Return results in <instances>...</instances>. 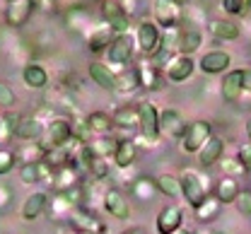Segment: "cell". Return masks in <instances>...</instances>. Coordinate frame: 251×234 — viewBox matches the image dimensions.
<instances>
[{
    "label": "cell",
    "mask_w": 251,
    "mask_h": 234,
    "mask_svg": "<svg viewBox=\"0 0 251 234\" xmlns=\"http://www.w3.org/2000/svg\"><path fill=\"white\" fill-rule=\"evenodd\" d=\"M229 63H232V56H229L227 51H220V48L208 51V53L198 61V66H201V70H203L205 75H218L222 70H227Z\"/></svg>",
    "instance_id": "cb8c5ba5"
},
{
    "label": "cell",
    "mask_w": 251,
    "mask_h": 234,
    "mask_svg": "<svg viewBox=\"0 0 251 234\" xmlns=\"http://www.w3.org/2000/svg\"><path fill=\"white\" fill-rule=\"evenodd\" d=\"M234 205H237V210H239V215H242V217L251 220V191H242V193H239V198L234 201Z\"/></svg>",
    "instance_id": "ee69618b"
},
{
    "label": "cell",
    "mask_w": 251,
    "mask_h": 234,
    "mask_svg": "<svg viewBox=\"0 0 251 234\" xmlns=\"http://www.w3.org/2000/svg\"><path fill=\"white\" fill-rule=\"evenodd\" d=\"M124 234H148L145 230H138V227H133V230H126Z\"/></svg>",
    "instance_id": "816d5d0a"
},
{
    "label": "cell",
    "mask_w": 251,
    "mask_h": 234,
    "mask_svg": "<svg viewBox=\"0 0 251 234\" xmlns=\"http://www.w3.org/2000/svg\"><path fill=\"white\" fill-rule=\"evenodd\" d=\"M111 160L119 169H130L138 160V142L133 138H119V145H116Z\"/></svg>",
    "instance_id": "d6986e66"
},
{
    "label": "cell",
    "mask_w": 251,
    "mask_h": 234,
    "mask_svg": "<svg viewBox=\"0 0 251 234\" xmlns=\"http://www.w3.org/2000/svg\"><path fill=\"white\" fill-rule=\"evenodd\" d=\"M82 179H80V169L75 167L73 162H68L65 167L56 169V176H53V184H51V188L56 191V193H65L68 188H73V186H77Z\"/></svg>",
    "instance_id": "d4e9b609"
},
{
    "label": "cell",
    "mask_w": 251,
    "mask_h": 234,
    "mask_svg": "<svg viewBox=\"0 0 251 234\" xmlns=\"http://www.w3.org/2000/svg\"><path fill=\"white\" fill-rule=\"evenodd\" d=\"M22 80L29 90H46L49 87V70L39 63H27L22 68Z\"/></svg>",
    "instance_id": "83f0119b"
},
{
    "label": "cell",
    "mask_w": 251,
    "mask_h": 234,
    "mask_svg": "<svg viewBox=\"0 0 251 234\" xmlns=\"http://www.w3.org/2000/svg\"><path fill=\"white\" fill-rule=\"evenodd\" d=\"M41 135H44V126H41V121H36L34 114L20 116L15 138H20V140H25V142H34V140H41Z\"/></svg>",
    "instance_id": "4316f807"
},
{
    "label": "cell",
    "mask_w": 251,
    "mask_h": 234,
    "mask_svg": "<svg viewBox=\"0 0 251 234\" xmlns=\"http://www.w3.org/2000/svg\"><path fill=\"white\" fill-rule=\"evenodd\" d=\"M213 135V123L205 121V118H198V121H191L186 126V131L181 135V150L186 155H198L201 147L210 140Z\"/></svg>",
    "instance_id": "5b68a950"
},
{
    "label": "cell",
    "mask_w": 251,
    "mask_h": 234,
    "mask_svg": "<svg viewBox=\"0 0 251 234\" xmlns=\"http://www.w3.org/2000/svg\"><path fill=\"white\" fill-rule=\"evenodd\" d=\"M239 193H242V186H239V181L232 179V176H222L218 184H215V196H218V201L222 203V205L234 203L239 198Z\"/></svg>",
    "instance_id": "4dcf8cb0"
},
{
    "label": "cell",
    "mask_w": 251,
    "mask_h": 234,
    "mask_svg": "<svg viewBox=\"0 0 251 234\" xmlns=\"http://www.w3.org/2000/svg\"><path fill=\"white\" fill-rule=\"evenodd\" d=\"M15 155H17V162L20 164H29V162H41L44 155H46V150H44V145L39 140H34L29 145H22L20 150H15Z\"/></svg>",
    "instance_id": "8d00e7d4"
},
{
    "label": "cell",
    "mask_w": 251,
    "mask_h": 234,
    "mask_svg": "<svg viewBox=\"0 0 251 234\" xmlns=\"http://www.w3.org/2000/svg\"><path fill=\"white\" fill-rule=\"evenodd\" d=\"M111 121H114V128L126 133V138H133V133L138 131V104H124L119 106L114 114H111Z\"/></svg>",
    "instance_id": "5bb4252c"
},
{
    "label": "cell",
    "mask_w": 251,
    "mask_h": 234,
    "mask_svg": "<svg viewBox=\"0 0 251 234\" xmlns=\"http://www.w3.org/2000/svg\"><path fill=\"white\" fill-rule=\"evenodd\" d=\"M203 44V34L201 29H181V36H179V53L184 56H193Z\"/></svg>",
    "instance_id": "d590c367"
},
{
    "label": "cell",
    "mask_w": 251,
    "mask_h": 234,
    "mask_svg": "<svg viewBox=\"0 0 251 234\" xmlns=\"http://www.w3.org/2000/svg\"><path fill=\"white\" fill-rule=\"evenodd\" d=\"M237 157H239V162H242V164H244V167L251 171V142L242 145V147L237 150Z\"/></svg>",
    "instance_id": "c3c4849f"
},
{
    "label": "cell",
    "mask_w": 251,
    "mask_h": 234,
    "mask_svg": "<svg viewBox=\"0 0 251 234\" xmlns=\"http://www.w3.org/2000/svg\"><path fill=\"white\" fill-rule=\"evenodd\" d=\"M179 181H181V196H184V201L191 208H198L201 203L205 201V196H208V181H205V176L198 169H191V167L181 169Z\"/></svg>",
    "instance_id": "3957f363"
},
{
    "label": "cell",
    "mask_w": 251,
    "mask_h": 234,
    "mask_svg": "<svg viewBox=\"0 0 251 234\" xmlns=\"http://www.w3.org/2000/svg\"><path fill=\"white\" fill-rule=\"evenodd\" d=\"M181 24H188V29H198L201 24H208L205 7L186 0V5H184V10H181Z\"/></svg>",
    "instance_id": "1f68e13d"
},
{
    "label": "cell",
    "mask_w": 251,
    "mask_h": 234,
    "mask_svg": "<svg viewBox=\"0 0 251 234\" xmlns=\"http://www.w3.org/2000/svg\"><path fill=\"white\" fill-rule=\"evenodd\" d=\"M85 121H87V126L94 135H109L114 131V121L106 111H90L85 116Z\"/></svg>",
    "instance_id": "e575fe53"
},
{
    "label": "cell",
    "mask_w": 251,
    "mask_h": 234,
    "mask_svg": "<svg viewBox=\"0 0 251 234\" xmlns=\"http://www.w3.org/2000/svg\"><path fill=\"white\" fill-rule=\"evenodd\" d=\"M10 2H17V0H7V5H10Z\"/></svg>",
    "instance_id": "6f0895ef"
},
{
    "label": "cell",
    "mask_w": 251,
    "mask_h": 234,
    "mask_svg": "<svg viewBox=\"0 0 251 234\" xmlns=\"http://www.w3.org/2000/svg\"><path fill=\"white\" fill-rule=\"evenodd\" d=\"M20 179L25 184H39V162H29V164H20Z\"/></svg>",
    "instance_id": "7bdbcfd3"
},
{
    "label": "cell",
    "mask_w": 251,
    "mask_h": 234,
    "mask_svg": "<svg viewBox=\"0 0 251 234\" xmlns=\"http://www.w3.org/2000/svg\"><path fill=\"white\" fill-rule=\"evenodd\" d=\"M186 0H155L152 5V22L164 32V29H176L181 27V10Z\"/></svg>",
    "instance_id": "277c9868"
},
{
    "label": "cell",
    "mask_w": 251,
    "mask_h": 234,
    "mask_svg": "<svg viewBox=\"0 0 251 234\" xmlns=\"http://www.w3.org/2000/svg\"><path fill=\"white\" fill-rule=\"evenodd\" d=\"M196 70V61L193 56H184V53H176L167 66H164V77L169 82H186L188 77L193 75Z\"/></svg>",
    "instance_id": "9a60e30c"
},
{
    "label": "cell",
    "mask_w": 251,
    "mask_h": 234,
    "mask_svg": "<svg viewBox=\"0 0 251 234\" xmlns=\"http://www.w3.org/2000/svg\"><path fill=\"white\" fill-rule=\"evenodd\" d=\"M46 210H49V217H51V220H56V222H68V217H70V212L75 210V205L68 201L65 193H56V196H49Z\"/></svg>",
    "instance_id": "f1b7e54d"
},
{
    "label": "cell",
    "mask_w": 251,
    "mask_h": 234,
    "mask_svg": "<svg viewBox=\"0 0 251 234\" xmlns=\"http://www.w3.org/2000/svg\"><path fill=\"white\" fill-rule=\"evenodd\" d=\"M140 90V77H138V68L128 66L121 72H116V94H133Z\"/></svg>",
    "instance_id": "f546056e"
},
{
    "label": "cell",
    "mask_w": 251,
    "mask_h": 234,
    "mask_svg": "<svg viewBox=\"0 0 251 234\" xmlns=\"http://www.w3.org/2000/svg\"><path fill=\"white\" fill-rule=\"evenodd\" d=\"M174 234H191V230H186V227H181V230H176Z\"/></svg>",
    "instance_id": "11a10c76"
},
{
    "label": "cell",
    "mask_w": 251,
    "mask_h": 234,
    "mask_svg": "<svg viewBox=\"0 0 251 234\" xmlns=\"http://www.w3.org/2000/svg\"><path fill=\"white\" fill-rule=\"evenodd\" d=\"M159 39H162V32L152 20H143L138 24V32H135V44L140 48V53L145 58L155 56V51L159 48Z\"/></svg>",
    "instance_id": "ba28073f"
},
{
    "label": "cell",
    "mask_w": 251,
    "mask_h": 234,
    "mask_svg": "<svg viewBox=\"0 0 251 234\" xmlns=\"http://www.w3.org/2000/svg\"><path fill=\"white\" fill-rule=\"evenodd\" d=\"M155 184H157V191L159 196H167V198H179L181 196V181L176 174H159L155 176Z\"/></svg>",
    "instance_id": "836d02e7"
},
{
    "label": "cell",
    "mask_w": 251,
    "mask_h": 234,
    "mask_svg": "<svg viewBox=\"0 0 251 234\" xmlns=\"http://www.w3.org/2000/svg\"><path fill=\"white\" fill-rule=\"evenodd\" d=\"M87 75L97 87L106 90V92H114L116 90V70L109 66V63H101V61H94L87 68Z\"/></svg>",
    "instance_id": "e0dca14e"
},
{
    "label": "cell",
    "mask_w": 251,
    "mask_h": 234,
    "mask_svg": "<svg viewBox=\"0 0 251 234\" xmlns=\"http://www.w3.org/2000/svg\"><path fill=\"white\" fill-rule=\"evenodd\" d=\"M130 196L135 198V201L140 203H150L155 201L157 196H159V191H157V184H155V176H138V179H133L130 181Z\"/></svg>",
    "instance_id": "603a6c76"
},
{
    "label": "cell",
    "mask_w": 251,
    "mask_h": 234,
    "mask_svg": "<svg viewBox=\"0 0 251 234\" xmlns=\"http://www.w3.org/2000/svg\"><path fill=\"white\" fill-rule=\"evenodd\" d=\"M101 17L114 29V34H130V17L121 10L116 0H101Z\"/></svg>",
    "instance_id": "8fae6325"
},
{
    "label": "cell",
    "mask_w": 251,
    "mask_h": 234,
    "mask_svg": "<svg viewBox=\"0 0 251 234\" xmlns=\"http://www.w3.org/2000/svg\"><path fill=\"white\" fill-rule=\"evenodd\" d=\"M186 126L188 123L181 111H176V109H164V111H159V135H162V138L181 140Z\"/></svg>",
    "instance_id": "9c48e42d"
},
{
    "label": "cell",
    "mask_w": 251,
    "mask_h": 234,
    "mask_svg": "<svg viewBox=\"0 0 251 234\" xmlns=\"http://www.w3.org/2000/svg\"><path fill=\"white\" fill-rule=\"evenodd\" d=\"M10 205H12V188L5 181H0V212L5 208H10Z\"/></svg>",
    "instance_id": "bcb514c9"
},
{
    "label": "cell",
    "mask_w": 251,
    "mask_h": 234,
    "mask_svg": "<svg viewBox=\"0 0 251 234\" xmlns=\"http://www.w3.org/2000/svg\"><path fill=\"white\" fill-rule=\"evenodd\" d=\"M242 87H244V92H251V68L242 70Z\"/></svg>",
    "instance_id": "f907efd6"
},
{
    "label": "cell",
    "mask_w": 251,
    "mask_h": 234,
    "mask_svg": "<svg viewBox=\"0 0 251 234\" xmlns=\"http://www.w3.org/2000/svg\"><path fill=\"white\" fill-rule=\"evenodd\" d=\"M222 155H225V140L220 135H210V140L198 152V164L205 169L213 167V164H218L220 160H222Z\"/></svg>",
    "instance_id": "7402d4cb"
},
{
    "label": "cell",
    "mask_w": 251,
    "mask_h": 234,
    "mask_svg": "<svg viewBox=\"0 0 251 234\" xmlns=\"http://www.w3.org/2000/svg\"><path fill=\"white\" fill-rule=\"evenodd\" d=\"M34 2L31 0H17V2H10L7 5V10H5V22H7V27H12V29H20V27H25L27 22H29V17L34 15Z\"/></svg>",
    "instance_id": "2e32d148"
},
{
    "label": "cell",
    "mask_w": 251,
    "mask_h": 234,
    "mask_svg": "<svg viewBox=\"0 0 251 234\" xmlns=\"http://www.w3.org/2000/svg\"><path fill=\"white\" fill-rule=\"evenodd\" d=\"M75 234H90V232H75Z\"/></svg>",
    "instance_id": "680465c9"
},
{
    "label": "cell",
    "mask_w": 251,
    "mask_h": 234,
    "mask_svg": "<svg viewBox=\"0 0 251 234\" xmlns=\"http://www.w3.org/2000/svg\"><path fill=\"white\" fill-rule=\"evenodd\" d=\"M181 227H184V210L179 205L169 203V205L159 208V212H157V217H155L157 234H174L176 230H181Z\"/></svg>",
    "instance_id": "30bf717a"
},
{
    "label": "cell",
    "mask_w": 251,
    "mask_h": 234,
    "mask_svg": "<svg viewBox=\"0 0 251 234\" xmlns=\"http://www.w3.org/2000/svg\"><path fill=\"white\" fill-rule=\"evenodd\" d=\"M220 167H222V176H232V179H239V176H244V174L249 171V169L239 162L237 155H234V157H225V155H222Z\"/></svg>",
    "instance_id": "ab89813d"
},
{
    "label": "cell",
    "mask_w": 251,
    "mask_h": 234,
    "mask_svg": "<svg viewBox=\"0 0 251 234\" xmlns=\"http://www.w3.org/2000/svg\"><path fill=\"white\" fill-rule=\"evenodd\" d=\"M87 171H90V176L97 179V181H106V179L111 176V164H109L106 157H94Z\"/></svg>",
    "instance_id": "60d3db41"
},
{
    "label": "cell",
    "mask_w": 251,
    "mask_h": 234,
    "mask_svg": "<svg viewBox=\"0 0 251 234\" xmlns=\"http://www.w3.org/2000/svg\"><path fill=\"white\" fill-rule=\"evenodd\" d=\"M203 234H227L225 230H210V232H203Z\"/></svg>",
    "instance_id": "db71d44e"
},
{
    "label": "cell",
    "mask_w": 251,
    "mask_h": 234,
    "mask_svg": "<svg viewBox=\"0 0 251 234\" xmlns=\"http://www.w3.org/2000/svg\"><path fill=\"white\" fill-rule=\"evenodd\" d=\"M116 2L121 5V10H124L128 17H135L140 12V0H116Z\"/></svg>",
    "instance_id": "7dc6e473"
},
{
    "label": "cell",
    "mask_w": 251,
    "mask_h": 234,
    "mask_svg": "<svg viewBox=\"0 0 251 234\" xmlns=\"http://www.w3.org/2000/svg\"><path fill=\"white\" fill-rule=\"evenodd\" d=\"M101 208H104L111 217H116V220H128V217H130V205H128V198H126L124 191H121V188H116V186H111V188H106V191H104Z\"/></svg>",
    "instance_id": "4fadbf2b"
},
{
    "label": "cell",
    "mask_w": 251,
    "mask_h": 234,
    "mask_svg": "<svg viewBox=\"0 0 251 234\" xmlns=\"http://www.w3.org/2000/svg\"><path fill=\"white\" fill-rule=\"evenodd\" d=\"M242 92H244V87H242V70H229V72L222 77V82H220L222 101L237 104V101L242 99Z\"/></svg>",
    "instance_id": "ac0fdd59"
},
{
    "label": "cell",
    "mask_w": 251,
    "mask_h": 234,
    "mask_svg": "<svg viewBox=\"0 0 251 234\" xmlns=\"http://www.w3.org/2000/svg\"><path fill=\"white\" fill-rule=\"evenodd\" d=\"M138 77H140V90H145V92H159L162 87H164V70H159V68L150 61V58H143V63H138Z\"/></svg>",
    "instance_id": "7c38bea8"
},
{
    "label": "cell",
    "mask_w": 251,
    "mask_h": 234,
    "mask_svg": "<svg viewBox=\"0 0 251 234\" xmlns=\"http://www.w3.org/2000/svg\"><path fill=\"white\" fill-rule=\"evenodd\" d=\"M179 36H181V27H176V29H164V32H162L159 48L155 51V56H150V61H152L159 70H164V66L179 53Z\"/></svg>",
    "instance_id": "52a82bcc"
},
{
    "label": "cell",
    "mask_w": 251,
    "mask_h": 234,
    "mask_svg": "<svg viewBox=\"0 0 251 234\" xmlns=\"http://www.w3.org/2000/svg\"><path fill=\"white\" fill-rule=\"evenodd\" d=\"M17 123H20V114H15V111H5L0 116V145H5V142H10V138H15Z\"/></svg>",
    "instance_id": "f35d334b"
},
{
    "label": "cell",
    "mask_w": 251,
    "mask_h": 234,
    "mask_svg": "<svg viewBox=\"0 0 251 234\" xmlns=\"http://www.w3.org/2000/svg\"><path fill=\"white\" fill-rule=\"evenodd\" d=\"M220 210H222V203L218 201V196H215V193H213V196L208 193V196H205V201L201 203L198 208H193L196 220H198L201 225H203V222H213V220L220 215Z\"/></svg>",
    "instance_id": "d6a6232c"
},
{
    "label": "cell",
    "mask_w": 251,
    "mask_h": 234,
    "mask_svg": "<svg viewBox=\"0 0 251 234\" xmlns=\"http://www.w3.org/2000/svg\"><path fill=\"white\" fill-rule=\"evenodd\" d=\"M31 2H34V7L49 12V10H56V2H58V0H31Z\"/></svg>",
    "instance_id": "681fc988"
},
{
    "label": "cell",
    "mask_w": 251,
    "mask_h": 234,
    "mask_svg": "<svg viewBox=\"0 0 251 234\" xmlns=\"http://www.w3.org/2000/svg\"><path fill=\"white\" fill-rule=\"evenodd\" d=\"M114 36H116V34H114V29H111L106 22H99L92 32L87 34V51H92V53H104V51L111 46Z\"/></svg>",
    "instance_id": "ffe728a7"
},
{
    "label": "cell",
    "mask_w": 251,
    "mask_h": 234,
    "mask_svg": "<svg viewBox=\"0 0 251 234\" xmlns=\"http://www.w3.org/2000/svg\"><path fill=\"white\" fill-rule=\"evenodd\" d=\"M46 205H49V193H46V191L31 193L29 198L22 203V220H27V222L39 220V217L46 212Z\"/></svg>",
    "instance_id": "484cf974"
},
{
    "label": "cell",
    "mask_w": 251,
    "mask_h": 234,
    "mask_svg": "<svg viewBox=\"0 0 251 234\" xmlns=\"http://www.w3.org/2000/svg\"><path fill=\"white\" fill-rule=\"evenodd\" d=\"M133 51H135V39L133 34H119L114 36L111 46L106 48V61L114 70H124L128 68L130 58H133Z\"/></svg>",
    "instance_id": "8992f818"
},
{
    "label": "cell",
    "mask_w": 251,
    "mask_h": 234,
    "mask_svg": "<svg viewBox=\"0 0 251 234\" xmlns=\"http://www.w3.org/2000/svg\"><path fill=\"white\" fill-rule=\"evenodd\" d=\"M63 24H65V29L70 34L87 39V34L92 32L99 22L94 20V15H92V10L87 7V2H80V5H70V7L63 10Z\"/></svg>",
    "instance_id": "7a4b0ae2"
},
{
    "label": "cell",
    "mask_w": 251,
    "mask_h": 234,
    "mask_svg": "<svg viewBox=\"0 0 251 234\" xmlns=\"http://www.w3.org/2000/svg\"><path fill=\"white\" fill-rule=\"evenodd\" d=\"M242 2V7H244V12H249V7H251V0H239Z\"/></svg>",
    "instance_id": "f5cc1de1"
},
{
    "label": "cell",
    "mask_w": 251,
    "mask_h": 234,
    "mask_svg": "<svg viewBox=\"0 0 251 234\" xmlns=\"http://www.w3.org/2000/svg\"><path fill=\"white\" fill-rule=\"evenodd\" d=\"M247 135H249V140H251V118L247 121Z\"/></svg>",
    "instance_id": "9f6ffc18"
},
{
    "label": "cell",
    "mask_w": 251,
    "mask_h": 234,
    "mask_svg": "<svg viewBox=\"0 0 251 234\" xmlns=\"http://www.w3.org/2000/svg\"><path fill=\"white\" fill-rule=\"evenodd\" d=\"M138 133L145 147H157L162 135H159V111L155 109L152 101H140L138 104Z\"/></svg>",
    "instance_id": "6da1fadb"
},
{
    "label": "cell",
    "mask_w": 251,
    "mask_h": 234,
    "mask_svg": "<svg viewBox=\"0 0 251 234\" xmlns=\"http://www.w3.org/2000/svg\"><path fill=\"white\" fill-rule=\"evenodd\" d=\"M17 164V155H15V150H10V147H0V176H5V174H10L12 169Z\"/></svg>",
    "instance_id": "b9f144b4"
},
{
    "label": "cell",
    "mask_w": 251,
    "mask_h": 234,
    "mask_svg": "<svg viewBox=\"0 0 251 234\" xmlns=\"http://www.w3.org/2000/svg\"><path fill=\"white\" fill-rule=\"evenodd\" d=\"M116 145H119V138H114V135H94L90 140V147L94 150L97 157H114Z\"/></svg>",
    "instance_id": "74e56055"
},
{
    "label": "cell",
    "mask_w": 251,
    "mask_h": 234,
    "mask_svg": "<svg viewBox=\"0 0 251 234\" xmlns=\"http://www.w3.org/2000/svg\"><path fill=\"white\" fill-rule=\"evenodd\" d=\"M205 27H208V34L218 41H237L242 36V27L234 20H210Z\"/></svg>",
    "instance_id": "44dd1931"
},
{
    "label": "cell",
    "mask_w": 251,
    "mask_h": 234,
    "mask_svg": "<svg viewBox=\"0 0 251 234\" xmlns=\"http://www.w3.org/2000/svg\"><path fill=\"white\" fill-rule=\"evenodd\" d=\"M17 101V97H15V92H12V87L5 82V80H0V106H12Z\"/></svg>",
    "instance_id": "f6af8a7d"
}]
</instances>
